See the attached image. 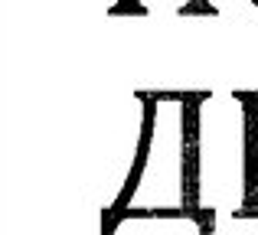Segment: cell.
Masks as SVG:
<instances>
[{
    "instance_id": "2",
    "label": "cell",
    "mask_w": 258,
    "mask_h": 235,
    "mask_svg": "<svg viewBox=\"0 0 258 235\" xmlns=\"http://www.w3.org/2000/svg\"><path fill=\"white\" fill-rule=\"evenodd\" d=\"M141 118L131 164L101 219L141 212H189V92H138Z\"/></svg>"
},
{
    "instance_id": "1",
    "label": "cell",
    "mask_w": 258,
    "mask_h": 235,
    "mask_svg": "<svg viewBox=\"0 0 258 235\" xmlns=\"http://www.w3.org/2000/svg\"><path fill=\"white\" fill-rule=\"evenodd\" d=\"M189 212L216 232L219 216L245 219L252 196L248 92H189Z\"/></svg>"
},
{
    "instance_id": "3",
    "label": "cell",
    "mask_w": 258,
    "mask_h": 235,
    "mask_svg": "<svg viewBox=\"0 0 258 235\" xmlns=\"http://www.w3.org/2000/svg\"><path fill=\"white\" fill-rule=\"evenodd\" d=\"M154 13H170V17H209L216 7L209 0H114L111 17H154Z\"/></svg>"
},
{
    "instance_id": "4",
    "label": "cell",
    "mask_w": 258,
    "mask_h": 235,
    "mask_svg": "<svg viewBox=\"0 0 258 235\" xmlns=\"http://www.w3.org/2000/svg\"><path fill=\"white\" fill-rule=\"evenodd\" d=\"M248 105H252V196L245 219H258V92H248Z\"/></svg>"
},
{
    "instance_id": "5",
    "label": "cell",
    "mask_w": 258,
    "mask_h": 235,
    "mask_svg": "<svg viewBox=\"0 0 258 235\" xmlns=\"http://www.w3.org/2000/svg\"><path fill=\"white\" fill-rule=\"evenodd\" d=\"M252 4H255V7H258V0H252Z\"/></svg>"
}]
</instances>
